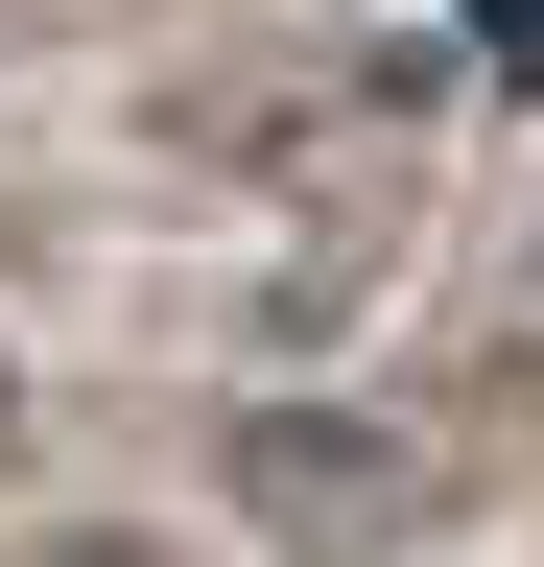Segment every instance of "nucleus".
Instances as JSON below:
<instances>
[{
    "label": "nucleus",
    "instance_id": "nucleus-1",
    "mask_svg": "<svg viewBox=\"0 0 544 567\" xmlns=\"http://www.w3.org/2000/svg\"><path fill=\"white\" fill-rule=\"evenodd\" d=\"M0 425H24V379H0Z\"/></svg>",
    "mask_w": 544,
    "mask_h": 567
}]
</instances>
